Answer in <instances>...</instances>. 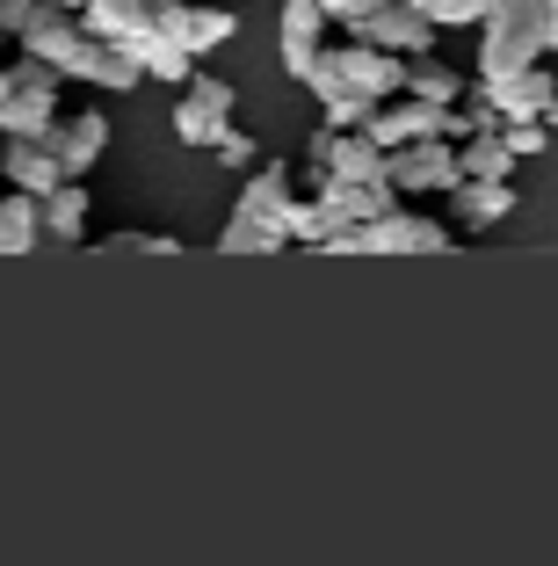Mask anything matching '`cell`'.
<instances>
[{
  "instance_id": "1",
  "label": "cell",
  "mask_w": 558,
  "mask_h": 566,
  "mask_svg": "<svg viewBox=\"0 0 558 566\" xmlns=\"http://www.w3.org/2000/svg\"><path fill=\"white\" fill-rule=\"evenodd\" d=\"M558 44V0H493L478 15V73L537 66Z\"/></svg>"
},
{
  "instance_id": "2",
  "label": "cell",
  "mask_w": 558,
  "mask_h": 566,
  "mask_svg": "<svg viewBox=\"0 0 558 566\" xmlns=\"http://www.w3.org/2000/svg\"><path fill=\"white\" fill-rule=\"evenodd\" d=\"M291 203H297L291 167L262 160V175H246V189H240V203H232L218 248L225 254H276L283 240H291Z\"/></svg>"
},
{
  "instance_id": "3",
  "label": "cell",
  "mask_w": 558,
  "mask_h": 566,
  "mask_svg": "<svg viewBox=\"0 0 558 566\" xmlns=\"http://www.w3.org/2000/svg\"><path fill=\"white\" fill-rule=\"evenodd\" d=\"M51 117H59V73L22 51L15 66H8V87H0V132L8 138H44Z\"/></svg>"
},
{
  "instance_id": "4",
  "label": "cell",
  "mask_w": 558,
  "mask_h": 566,
  "mask_svg": "<svg viewBox=\"0 0 558 566\" xmlns=\"http://www.w3.org/2000/svg\"><path fill=\"white\" fill-rule=\"evenodd\" d=\"M558 81L544 66H515V73H478V124H501V117H551Z\"/></svg>"
},
{
  "instance_id": "5",
  "label": "cell",
  "mask_w": 558,
  "mask_h": 566,
  "mask_svg": "<svg viewBox=\"0 0 558 566\" xmlns=\"http://www.w3.org/2000/svg\"><path fill=\"white\" fill-rule=\"evenodd\" d=\"M385 182L435 197V189L457 182V153H450V138H399V146H385Z\"/></svg>"
},
{
  "instance_id": "6",
  "label": "cell",
  "mask_w": 558,
  "mask_h": 566,
  "mask_svg": "<svg viewBox=\"0 0 558 566\" xmlns=\"http://www.w3.org/2000/svg\"><path fill=\"white\" fill-rule=\"evenodd\" d=\"M450 226H435V218H421V211H378L370 226H356V254H443L450 248Z\"/></svg>"
},
{
  "instance_id": "7",
  "label": "cell",
  "mask_w": 558,
  "mask_h": 566,
  "mask_svg": "<svg viewBox=\"0 0 558 566\" xmlns=\"http://www.w3.org/2000/svg\"><path fill=\"white\" fill-rule=\"evenodd\" d=\"M225 124H232V87L218 81V73L189 66V81H181V109H175V138H181V146H211Z\"/></svg>"
},
{
  "instance_id": "8",
  "label": "cell",
  "mask_w": 558,
  "mask_h": 566,
  "mask_svg": "<svg viewBox=\"0 0 558 566\" xmlns=\"http://www.w3.org/2000/svg\"><path fill=\"white\" fill-rule=\"evenodd\" d=\"M356 36H362V44H378V51H399V59H428L435 22H428L413 0H378V8L356 22Z\"/></svg>"
},
{
  "instance_id": "9",
  "label": "cell",
  "mask_w": 558,
  "mask_h": 566,
  "mask_svg": "<svg viewBox=\"0 0 558 566\" xmlns=\"http://www.w3.org/2000/svg\"><path fill=\"white\" fill-rule=\"evenodd\" d=\"M59 81H87V87H109V95H131L146 73H138L116 44H102V36H87V30H81V44H73V59L59 66Z\"/></svg>"
},
{
  "instance_id": "10",
  "label": "cell",
  "mask_w": 558,
  "mask_h": 566,
  "mask_svg": "<svg viewBox=\"0 0 558 566\" xmlns=\"http://www.w3.org/2000/svg\"><path fill=\"white\" fill-rule=\"evenodd\" d=\"M44 146H51V160H59V175H81L87 182V167L109 146V117H95V109H87V117H51Z\"/></svg>"
},
{
  "instance_id": "11",
  "label": "cell",
  "mask_w": 558,
  "mask_h": 566,
  "mask_svg": "<svg viewBox=\"0 0 558 566\" xmlns=\"http://www.w3.org/2000/svg\"><path fill=\"white\" fill-rule=\"evenodd\" d=\"M319 218H327L334 233H341V226H370V218L378 211H392V182H334V175H319Z\"/></svg>"
},
{
  "instance_id": "12",
  "label": "cell",
  "mask_w": 558,
  "mask_h": 566,
  "mask_svg": "<svg viewBox=\"0 0 558 566\" xmlns=\"http://www.w3.org/2000/svg\"><path fill=\"white\" fill-rule=\"evenodd\" d=\"M450 233H486L515 211V189L508 182H450Z\"/></svg>"
},
{
  "instance_id": "13",
  "label": "cell",
  "mask_w": 558,
  "mask_h": 566,
  "mask_svg": "<svg viewBox=\"0 0 558 566\" xmlns=\"http://www.w3.org/2000/svg\"><path fill=\"white\" fill-rule=\"evenodd\" d=\"M116 51H124V59H131V66L146 73V81H175V87L189 81V66H197V59H189V51H181L175 36H160V30H152V22H138V30L124 36V44H116Z\"/></svg>"
},
{
  "instance_id": "14",
  "label": "cell",
  "mask_w": 558,
  "mask_h": 566,
  "mask_svg": "<svg viewBox=\"0 0 558 566\" xmlns=\"http://www.w3.org/2000/svg\"><path fill=\"white\" fill-rule=\"evenodd\" d=\"M36 218H44V240H59V248L87 240V182H81V175L51 182L44 197H36Z\"/></svg>"
},
{
  "instance_id": "15",
  "label": "cell",
  "mask_w": 558,
  "mask_h": 566,
  "mask_svg": "<svg viewBox=\"0 0 558 566\" xmlns=\"http://www.w3.org/2000/svg\"><path fill=\"white\" fill-rule=\"evenodd\" d=\"M319 175H334V182H378L385 175V146L370 132H334L327 153H319Z\"/></svg>"
},
{
  "instance_id": "16",
  "label": "cell",
  "mask_w": 558,
  "mask_h": 566,
  "mask_svg": "<svg viewBox=\"0 0 558 566\" xmlns=\"http://www.w3.org/2000/svg\"><path fill=\"white\" fill-rule=\"evenodd\" d=\"M450 153H457V182H508V175H515V153L501 146V132H493V124L464 132Z\"/></svg>"
},
{
  "instance_id": "17",
  "label": "cell",
  "mask_w": 558,
  "mask_h": 566,
  "mask_svg": "<svg viewBox=\"0 0 558 566\" xmlns=\"http://www.w3.org/2000/svg\"><path fill=\"white\" fill-rule=\"evenodd\" d=\"M0 175H8L15 189H30V197H44L51 182H66L44 138H8V146H0Z\"/></svg>"
},
{
  "instance_id": "18",
  "label": "cell",
  "mask_w": 558,
  "mask_h": 566,
  "mask_svg": "<svg viewBox=\"0 0 558 566\" xmlns=\"http://www.w3.org/2000/svg\"><path fill=\"white\" fill-rule=\"evenodd\" d=\"M146 15H152V0H81V8H73V22H81L87 36H102V44H124Z\"/></svg>"
},
{
  "instance_id": "19",
  "label": "cell",
  "mask_w": 558,
  "mask_h": 566,
  "mask_svg": "<svg viewBox=\"0 0 558 566\" xmlns=\"http://www.w3.org/2000/svg\"><path fill=\"white\" fill-rule=\"evenodd\" d=\"M319 30H327L319 0H283V66H291V81L305 73V59L319 51Z\"/></svg>"
},
{
  "instance_id": "20",
  "label": "cell",
  "mask_w": 558,
  "mask_h": 566,
  "mask_svg": "<svg viewBox=\"0 0 558 566\" xmlns=\"http://www.w3.org/2000/svg\"><path fill=\"white\" fill-rule=\"evenodd\" d=\"M36 240H44L36 197H30V189H8V197H0V254H30Z\"/></svg>"
},
{
  "instance_id": "21",
  "label": "cell",
  "mask_w": 558,
  "mask_h": 566,
  "mask_svg": "<svg viewBox=\"0 0 558 566\" xmlns=\"http://www.w3.org/2000/svg\"><path fill=\"white\" fill-rule=\"evenodd\" d=\"M399 95H421V102H464V73L450 66H421V59H407V87Z\"/></svg>"
},
{
  "instance_id": "22",
  "label": "cell",
  "mask_w": 558,
  "mask_h": 566,
  "mask_svg": "<svg viewBox=\"0 0 558 566\" xmlns=\"http://www.w3.org/2000/svg\"><path fill=\"white\" fill-rule=\"evenodd\" d=\"M232 30H240V22H232V8H189V22H181V44H189V59H203V51L225 44Z\"/></svg>"
},
{
  "instance_id": "23",
  "label": "cell",
  "mask_w": 558,
  "mask_h": 566,
  "mask_svg": "<svg viewBox=\"0 0 558 566\" xmlns=\"http://www.w3.org/2000/svg\"><path fill=\"white\" fill-rule=\"evenodd\" d=\"M493 132H501V146H508L515 160H529V153H544V146H551V132H544V117H501Z\"/></svg>"
},
{
  "instance_id": "24",
  "label": "cell",
  "mask_w": 558,
  "mask_h": 566,
  "mask_svg": "<svg viewBox=\"0 0 558 566\" xmlns=\"http://www.w3.org/2000/svg\"><path fill=\"white\" fill-rule=\"evenodd\" d=\"M413 8H421L428 22H435V30H443V22H478L493 8V0H413Z\"/></svg>"
},
{
  "instance_id": "25",
  "label": "cell",
  "mask_w": 558,
  "mask_h": 566,
  "mask_svg": "<svg viewBox=\"0 0 558 566\" xmlns=\"http://www.w3.org/2000/svg\"><path fill=\"white\" fill-rule=\"evenodd\" d=\"M44 8H51V0H0V36H8V44H15V36L30 30L36 15H44Z\"/></svg>"
},
{
  "instance_id": "26",
  "label": "cell",
  "mask_w": 558,
  "mask_h": 566,
  "mask_svg": "<svg viewBox=\"0 0 558 566\" xmlns=\"http://www.w3.org/2000/svg\"><path fill=\"white\" fill-rule=\"evenodd\" d=\"M211 153H218V167H254V138H240L232 124L211 138Z\"/></svg>"
},
{
  "instance_id": "27",
  "label": "cell",
  "mask_w": 558,
  "mask_h": 566,
  "mask_svg": "<svg viewBox=\"0 0 558 566\" xmlns=\"http://www.w3.org/2000/svg\"><path fill=\"white\" fill-rule=\"evenodd\" d=\"M370 8H378V0H319V15H327V22H348V30H356Z\"/></svg>"
},
{
  "instance_id": "28",
  "label": "cell",
  "mask_w": 558,
  "mask_h": 566,
  "mask_svg": "<svg viewBox=\"0 0 558 566\" xmlns=\"http://www.w3.org/2000/svg\"><path fill=\"white\" fill-rule=\"evenodd\" d=\"M0 87H8V66H0Z\"/></svg>"
}]
</instances>
